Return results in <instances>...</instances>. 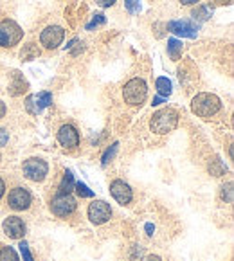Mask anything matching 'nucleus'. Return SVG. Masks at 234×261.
<instances>
[{
    "label": "nucleus",
    "mask_w": 234,
    "mask_h": 261,
    "mask_svg": "<svg viewBox=\"0 0 234 261\" xmlns=\"http://www.w3.org/2000/svg\"><path fill=\"white\" fill-rule=\"evenodd\" d=\"M97 4H99L101 8H110V6L115 4V0H97Z\"/></svg>",
    "instance_id": "28"
},
{
    "label": "nucleus",
    "mask_w": 234,
    "mask_h": 261,
    "mask_svg": "<svg viewBox=\"0 0 234 261\" xmlns=\"http://www.w3.org/2000/svg\"><path fill=\"white\" fill-rule=\"evenodd\" d=\"M211 13H213V9L209 8V6H198L196 9H193V18L200 20V22H205V20H209Z\"/></svg>",
    "instance_id": "18"
},
{
    "label": "nucleus",
    "mask_w": 234,
    "mask_h": 261,
    "mask_svg": "<svg viewBox=\"0 0 234 261\" xmlns=\"http://www.w3.org/2000/svg\"><path fill=\"white\" fill-rule=\"evenodd\" d=\"M101 23H105V16H103V15H96V16H94L92 22L87 23V29H89V31H92L94 27H96V25H101Z\"/></svg>",
    "instance_id": "26"
},
{
    "label": "nucleus",
    "mask_w": 234,
    "mask_h": 261,
    "mask_svg": "<svg viewBox=\"0 0 234 261\" xmlns=\"http://www.w3.org/2000/svg\"><path fill=\"white\" fill-rule=\"evenodd\" d=\"M20 252L23 256V261H33V256H31V250H29V245L25 242L20 243Z\"/></svg>",
    "instance_id": "25"
},
{
    "label": "nucleus",
    "mask_w": 234,
    "mask_h": 261,
    "mask_svg": "<svg viewBox=\"0 0 234 261\" xmlns=\"http://www.w3.org/2000/svg\"><path fill=\"white\" fill-rule=\"evenodd\" d=\"M168 29L173 35L182 36V38H196L198 35V25H195L189 20H173L168 23Z\"/></svg>",
    "instance_id": "9"
},
{
    "label": "nucleus",
    "mask_w": 234,
    "mask_h": 261,
    "mask_svg": "<svg viewBox=\"0 0 234 261\" xmlns=\"http://www.w3.org/2000/svg\"><path fill=\"white\" fill-rule=\"evenodd\" d=\"M4 232L13 240H20L25 234V225L18 216H9L4 222Z\"/></svg>",
    "instance_id": "14"
},
{
    "label": "nucleus",
    "mask_w": 234,
    "mask_h": 261,
    "mask_svg": "<svg viewBox=\"0 0 234 261\" xmlns=\"http://www.w3.org/2000/svg\"><path fill=\"white\" fill-rule=\"evenodd\" d=\"M53 103V96L49 92H40V94H33L25 99V108L29 114L38 115L43 108H47Z\"/></svg>",
    "instance_id": "10"
},
{
    "label": "nucleus",
    "mask_w": 234,
    "mask_h": 261,
    "mask_svg": "<svg viewBox=\"0 0 234 261\" xmlns=\"http://www.w3.org/2000/svg\"><path fill=\"white\" fill-rule=\"evenodd\" d=\"M25 87H27V83L22 80V77L18 76V72H15V83L9 87V90H11V94L13 96H18V94H22L23 90H25Z\"/></svg>",
    "instance_id": "20"
},
{
    "label": "nucleus",
    "mask_w": 234,
    "mask_h": 261,
    "mask_svg": "<svg viewBox=\"0 0 234 261\" xmlns=\"http://www.w3.org/2000/svg\"><path fill=\"white\" fill-rule=\"evenodd\" d=\"M74 188H76L77 195H80L81 198H92V196H94V193L90 191V189L87 188L83 182H77V184H74Z\"/></svg>",
    "instance_id": "22"
},
{
    "label": "nucleus",
    "mask_w": 234,
    "mask_h": 261,
    "mask_svg": "<svg viewBox=\"0 0 234 261\" xmlns=\"http://www.w3.org/2000/svg\"><path fill=\"white\" fill-rule=\"evenodd\" d=\"M72 189H74V177H72V173L67 171L65 175H63L62 184H60V193H70Z\"/></svg>",
    "instance_id": "19"
},
{
    "label": "nucleus",
    "mask_w": 234,
    "mask_h": 261,
    "mask_svg": "<svg viewBox=\"0 0 234 261\" xmlns=\"http://www.w3.org/2000/svg\"><path fill=\"white\" fill-rule=\"evenodd\" d=\"M4 191H6V184H4V180L0 178V198H2V195H4Z\"/></svg>",
    "instance_id": "33"
},
{
    "label": "nucleus",
    "mask_w": 234,
    "mask_h": 261,
    "mask_svg": "<svg viewBox=\"0 0 234 261\" xmlns=\"http://www.w3.org/2000/svg\"><path fill=\"white\" fill-rule=\"evenodd\" d=\"M22 27L13 20H4L0 23V47H13L22 40Z\"/></svg>",
    "instance_id": "4"
},
{
    "label": "nucleus",
    "mask_w": 234,
    "mask_h": 261,
    "mask_svg": "<svg viewBox=\"0 0 234 261\" xmlns=\"http://www.w3.org/2000/svg\"><path fill=\"white\" fill-rule=\"evenodd\" d=\"M4 115H6V105L2 103V101H0V119H2Z\"/></svg>",
    "instance_id": "31"
},
{
    "label": "nucleus",
    "mask_w": 234,
    "mask_h": 261,
    "mask_svg": "<svg viewBox=\"0 0 234 261\" xmlns=\"http://www.w3.org/2000/svg\"><path fill=\"white\" fill-rule=\"evenodd\" d=\"M0 261H18V256L11 247H4L0 250Z\"/></svg>",
    "instance_id": "21"
},
{
    "label": "nucleus",
    "mask_w": 234,
    "mask_h": 261,
    "mask_svg": "<svg viewBox=\"0 0 234 261\" xmlns=\"http://www.w3.org/2000/svg\"><path fill=\"white\" fill-rule=\"evenodd\" d=\"M117 148H119V144H117V142H114V144H112L110 150H107V153L103 155V166H107L108 162H110V159L115 155V151H117Z\"/></svg>",
    "instance_id": "24"
},
{
    "label": "nucleus",
    "mask_w": 234,
    "mask_h": 261,
    "mask_svg": "<svg viewBox=\"0 0 234 261\" xmlns=\"http://www.w3.org/2000/svg\"><path fill=\"white\" fill-rule=\"evenodd\" d=\"M180 2L184 6H193V4H196V2H200V0H180Z\"/></svg>",
    "instance_id": "32"
},
{
    "label": "nucleus",
    "mask_w": 234,
    "mask_h": 261,
    "mask_svg": "<svg viewBox=\"0 0 234 261\" xmlns=\"http://www.w3.org/2000/svg\"><path fill=\"white\" fill-rule=\"evenodd\" d=\"M146 94H148V87H146L144 80L141 77H134L130 80L123 89V97L128 105L132 107H139V105L144 103Z\"/></svg>",
    "instance_id": "3"
},
{
    "label": "nucleus",
    "mask_w": 234,
    "mask_h": 261,
    "mask_svg": "<svg viewBox=\"0 0 234 261\" xmlns=\"http://www.w3.org/2000/svg\"><path fill=\"white\" fill-rule=\"evenodd\" d=\"M110 193L121 205H126L132 202V189L126 182L123 180H114L110 186Z\"/></svg>",
    "instance_id": "13"
},
{
    "label": "nucleus",
    "mask_w": 234,
    "mask_h": 261,
    "mask_svg": "<svg viewBox=\"0 0 234 261\" xmlns=\"http://www.w3.org/2000/svg\"><path fill=\"white\" fill-rule=\"evenodd\" d=\"M178 124V114L171 108H164V110H159L157 114H153L151 117V123H150V128L151 132L159 135H164V134H169L177 128Z\"/></svg>",
    "instance_id": "2"
},
{
    "label": "nucleus",
    "mask_w": 234,
    "mask_h": 261,
    "mask_svg": "<svg viewBox=\"0 0 234 261\" xmlns=\"http://www.w3.org/2000/svg\"><path fill=\"white\" fill-rule=\"evenodd\" d=\"M216 2H220V4H227V2H230V0H216Z\"/></svg>",
    "instance_id": "34"
},
{
    "label": "nucleus",
    "mask_w": 234,
    "mask_h": 261,
    "mask_svg": "<svg viewBox=\"0 0 234 261\" xmlns=\"http://www.w3.org/2000/svg\"><path fill=\"white\" fill-rule=\"evenodd\" d=\"M124 8L128 9V13L137 15L141 11V0H124Z\"/></svg>",
    "instance_id": "23"
},
{
    "label": "nucleus",
    "mask_w": 234,
    "mask_h": 261,
    "mask_svg": "<svg viewBox=\"0 0 234 261\" xmlns=\"http://www.w3.org/2000/svg\"><path fill=\"white\" fill-rule=\"evenodd\" d=\"M155 89H157L159 96L168 97L169 94H171V81H169L168 77H157V81H155Z\"/></svg>",
    "instance_id": "17"
},
{
    "label": "nucleus",
    "mask_w": 234,
    "mask_h": 261,
    "mask_svg": "<svg viewBox=\"0 0 234 261\" xmlns=\"http://www.w3.org/2000/svg\"><path fill=\"white\" fill-rule=\"evenodd\" d=\"M0 159H2V157H0Z\"/></svg>",
    "instance_id": "35"
},
{
    "label": "nucleus",
    "mask_w": 234,
    "mask_h": 261,
    "mask_svg": "<svg viewBox=\"0 0 234 261\" xmlns=\"http://www.w3.org/2000/svg\"><path fill=\"white\" fill-rule=\"evenodd\" d=\"M58 141L63 148H76L80 144V134L74 126L70 124H63L60 130H58Z\"/></svg>",
    "instance_id": "12"
},
{
    "label": "nucleus",
    "mask_w": 234,
    "mask_h": 261,
    "mask_svg": "<svg viewBox=\"0 0 234 261\" xmlns=\"http://www.w3.org/2000/svg\"><path fill=\"white\" fill-rule=\"evenodd\" d=\"M50 209L56 216L60 218H67L76 211V200L69 195V193H58L50 202Z\"/></svg>",
    "instance_id": "5"
},
{
    "label": "nucleus",
    "mask_w": 234,
    "mask_h": 261,
    "mask_svg": "<svg viewBox=\"0 0 234 261\" xmlns=\"http://www.w3.org/2000/svg\"><path fill=\"white\" fill-rule=\"evenodd\" d=\"M222 108V101H220L218 96L209 92H200L193 97L191 101V110L195 112L198 117H203V119H209L213 115H216Z\"/></svg>",
    "instance_id": "1"
},
{
    "label": "nucleus",
    "mask_w": 234,
    "mask_h": 261,
    "mask_svg": "<svg viewBox=\"0 0 234 261\" xmlns=\"http://www.w3.org/2000/svg\"><path fill=\"white\" fill-rule=\"evenodd\" d=\"M8 141H9V134L4 130V128H0V148L6 146V144H8Z\"/></svg>",
    "instance_id": "27"
},
{
    "label": "nucleus",
    "mask_w": 234,
    "mask_h": 261,
    "mask_svg": "<svg viewBox=\"0 0 234 261\" xmlns=\"http://www.w3.org/2000/svg\"><path fill=\"white\" fill-rule=\"evenodd\" d=\"M47 171H49V166H47V162L42 161V159L33 157L23 162V175L33 182H42L43 178H45Z\"/></svg>",
    "instance_id": "6"
},
{
    "label": "nucleus",
    "mask_w": 234,
    "mask_h": 261,
    "mask_svg": "<svg viewBox=\"0 0 234 261\" xmlns=\"http://www.w3.org/2000/svg\"><path fill=\"white\" fill-rule=\"evenodd\" d=\"M112 216V209L110 205L107 204V202H103V200H94L92 204L89 205V218L92 223H96V225H101V223L108 222Z\"/></svg>",
    "instance_id": "8"
},
{
    "label": "nucleus",
    "mask_w": 234,
    "mask_h": 261,
    "mask_svg": "<svg viewBox=\"0 0 234 261\" xmlns=\"http://www.w3.org/2000/svg\"><path fill=\"white\" fill-rule=\"evenodd\" d=\"M38 56H40V49L35 43H27L22 49V53H20V58H22L23 62H31V60H35V58H38Z\"/></svg>",
    "instance_id": "15"
},
{
    "label": "nucleus",
    "mask_w": 234,
    "mask_h": 261,
    "mask_svg": "<svg viewBox=\"0 0 234 261\" xmlns=\"http://www.w3.org/2000/svg\"><path fill=\"white\" fill-rule=\"evenodd\" d=\"M166 99H168V97L157 96V97H153V101H151V105H153V107H159V105H162V103H164Z\"/></svg>",
    "instance_id": "29"
},
{
    "label": "nucleus",
    "mask_w": 234,
    "mask_h": 261,
    "mask_svg": "<svg viewBox=\"0 0 234 261\" xmlns=\"http://www.w3.org/2000/svg\"><path fill=\"white\" fill-rule=\"evenodd\" d=\"M142 261H162V259H161L159 256H146Z\"/></svg>",
    "instance_id": "30"
},
{
    "label": "nucleus",
    "mask_w": 234,
    "mask_h": 261,
    "mask_svg": "<svg viewBox=\"0 0 234 261\" xmlns=\"http://www.w3.org/2000/svg\"><path fill=\"white\" fill-rule=\"evenodd\" d=\"M168 54L171 60H178L182 54V42L177 38H169L168 40Z\"/></svg>",
    "instance_id": "16"
},
{
    "label": "nucleus",
    "mask_w": 234,
    "mask_h": 261,
    "mask_svg": "<svg viewBox=\"0 0 234 261\" xmlns=\"http://www.w3.org/2000/svg\"><path fill=\"white\" fill-rule=\"evenodd\" d=\"M63 38H65V29L60 25L45 27L42 31V35H40V42H42V45L47 47V49H56V47H60Z\"/></svg>",
    "instance_id": "7"
},
{
    "label": "nucleus",
    "mask_w": 234,
    "mask_h": 261,
    "mask_svg": "<svg viewBox=\"0 0 234 261\" xmlns=\"http://www.w3.org/2000/svg\"><path fill=\"white\" fill-rule=\"evenodd\" d=\"M8 204H9V207L15 209V211H23V209H27L31 205V195H29L27 189L15 188L9 193Z\"/></svg>",
    "instance_id": "11"
}]
</instances>
